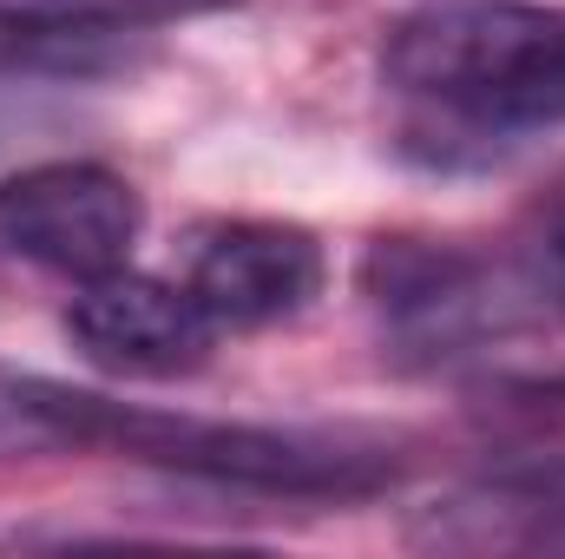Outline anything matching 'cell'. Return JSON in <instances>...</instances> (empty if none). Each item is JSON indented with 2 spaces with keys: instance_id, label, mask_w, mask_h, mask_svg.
I'll return each mask as SVG.
<instances>
[{
  "instance_id": "obj_9",
  "label": "cell",
  "mask_w": 565,
  "mask_h": 559,
  "mask_svg": "<svg viewBox=\"0 0 565 559\" xmlns=\"http://www.w3.org/2000/svg\"><path fill=\"white\" fill-rule=\"evenodd\" d=\"M53 441H60V434L0 382V454H13V447H53Z\"/></svg>"
},
{
  "instance_id": "obj_6",
  "label": "cell",
  "mask_w": 565,
  "mask_h": 559,
  "mask_svg": "<svg viewBox=\"0 0 565 559\" xmlns=\"http://www.w3.org/2000/svg\"><path fill=\"white\" fill-rule=\"evenodd\" d=\"M362 296L434 356H454L487 336V323H500V289L487 283V264L427 238H375L362 251Z\"/></svg>"
},
{
  "instance_id": "obj_8",
  "label": "cell",
  "mask_w": 565,
  "mask_h": 559,
  "mask_svg": "<svg viewBox=\"0 0 565 559\" xmlns=\"http://www.w3.org/2000/svg\"><path fill=\"white\" fill-rule=\"evenodd\" d=\"M415 540H427V547H460V553H493V547L565 553V461L507 467L487 487L427 507Z\"/></svg>"
},
{
  "instance_id": "obj_2",
  "label": "cell",
  "mask_w": 565,
  "mask_h": 559,
  "mask_svg": "<svg viewBox=\"0 0 565 559\" xmlns=\"http://www.w3.org/2000/svg\"><path fill=\"white\" fill-rule=\"evenodd\" d=\"M382 80L480 139L565 126V7L427 0L388 27Z\"/></svg>"
},
{
  "instance_id": "obj_1",
  "label": "cell",
  "mask_w": 565,
  "mask_h": 559,
  "mask_svg": "<svg viewBox=\"0 0 565 559\" xmlns=\"http://www.w3.org/2000/svg\"><path fill=\"white\" fill-rule=\"evenodd\" d=\"M60 441L119 447L151 467H178L191 481L289 494V500H355L402 474L395 447L362 428H282V421H224V415H171L113 402L93 389L40 382V376H0Z\"/></svg>"
},
{
  "instance_id": "obj_10",
  "label": "cell",
  "mask_w": 565,
  "mask_h": 559,
  "mask_svg": "<svg viewBox=\"0 0 565 559\" xmlns=\"http://www.w3.org/2000/svg\"><path fill=\"white\" fill-rule=\"evenodd\" d=\"M540 224H546V257L565 264V178L546 191V204H540Z\"/></svg>"
},
{
  "instance_id": "obj_7",
  "label": "cell",
  "mask_w": 565,
  "mask_h": 559,
  "mask_svg": "<svg viewBox=\"0 0 565 559\" xmlns=\"http://www.w3.org/2000/svg\"><path fill=\"white\" fill-rule=\"evenodd\" d=\"M237 0H0V66L7 73H99L119 40L198 20Z\"/></svg>"
},
{
  "instance_id": "obj_5",
  "label": "cell",
  "mask_w": 565,
  "mask_h": 559,
  "mask_svg": "<svg viewBox=\"0 0 565 559\" xmlns=\"http://www.w3.org/2000/svg\"><path fill=\"white\" fill-rule=\"evenodd\" d=\"M184 289L204 303L217 329H264L282 316H302L322 289V244L302 224L277 218H237L198 238Z\"/></svg>"
},
{
  "instance_id": "obj_3",
  "label": "cell",
  "mask_w": 565,
  "mask_h": 559,
  "mask_svg": "<svg viewBox=\"0 0 565 559\" xmlns=\"http://www.w3.org/2000/svg\"><path fill=\"white\" fill-rule=\"evenodd\" d=\"M145 224L139 191L93 158H46L0 178V251L60 277H106L132 257Z\"/></svg>"
},
{
  "instance_id": "obj_4",
  "label": "cell",
  "mask_w": 565,
  "mask_h": 559,
  "mask_svg": "<svg viewBox=\"0 0 565 559\" xmlns=\"http://www.w3.org/2000/svg\"><path fill=\"white\" fill-rule=\"evenodd\" d=\"M211 316L184 283L139 277V271H106L86 277L66 303V336L73 349L106 369V376H139V382H171L204 369L211 356Z\"/></svg>"
}]
</instances>
